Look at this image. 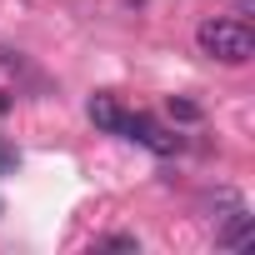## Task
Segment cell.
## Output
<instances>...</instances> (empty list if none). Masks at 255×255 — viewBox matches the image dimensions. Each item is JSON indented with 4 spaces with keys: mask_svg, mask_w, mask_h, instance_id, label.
Masks as SVG:
<instances>
[{
    "mask_svg": "<svg viewBox=\"0 0 255 255\" xmlns=\"http://www.w3.org/2000/svg\"><path fill=\"white\" fill-rule=\"evenodd\" d=\"M215 240H220L225 250H250V210H245V205H230Z\"/></svg>",
    "mask_w": 255,
    "mask_h": 255,
    "instance_id": "cell-3",
    "label": "cell"
},
{
    "mask_svg": "<svg viewBox=\"0 0 255 255\" xmlns=\"http://www.w3.org/2000/svg\"><path fill=\"white\" fill-rule=\"evenodd\" d=\"M15 165H20V150L10 140H0V175H15Z\"/></svg>",
    "mask_w": 255,
    "mask_h": 255,
    "instance_id": "cell-5",
    "label": "cell"
},
{
    "mask_svg": "<svg viewBox=\"0 0 255 255\" xmlns=\"http://www.w3.org/2000/svg\"><path fill=\"white\" fill-rule=\"evenodd\" d=\"M120 135H130L135 145H145V150H155V155H175L180 150V135H170L165 125H155L150 115H125V130Z\"/></svg>",
    "mask_w": 255,
    "mask_h": 255,
    "instance_id": "cell-2",
    "label": "cell"
},
{
    "mask_svg": "<svg viewBox=\"0 0 255 255\" xmlns=\"http://www.w3.org/2000/svg\"><path fill=\"white\" fill-rule=\"evenodd\" d=\"M125 115H130V110H120V100H115V95H90V120L100 125V130L120 135V130H125Z\"/></svg>",
    "mask_w": 255,
    "mask_h": 255,
    "instance_id": "cell-4",
    "label": "cell"
},
{
    "mask_svg": "<svg viewBox=\"0 0 255 255\" xmlns=\"http://www.w3.org/2000/svg\"><path fill=\"white\" fill-rule=\"evenodd\" d=\"M235 5H240V15H250V10H255V0H235Z\"/></svg>",
    "mask_w": 255,
    "mask_h": 255,
    "instance_id": "cell-8",
    "label": "cell"
},
{
    "mask_svg": "<svg viewBox=\"0 0 255 255\" xmlns=\"http://www.w3.org/2000/svg\"><path fill=\"white\" fill-rule=\"evenodd\" d=\"M170 115H175V120H200V105H190V100H175V95H170Z\"/></svg>",
    "mask_w": 255,
    "mask_h": 255,
    "instance_id": "cell-6",
    "label": "cell"
},
{
    "mask_svg": "<svg viewBox=\"0 0 255 255\" xmlns=\"http://www.w3.org/2000/svg\"><path fill=\"white\" fill-rule=\"evenodd\" d=\"M130 5H140V0H130Z\"/></svg>",
    "mask_w": 255,
    "mask_h": 255,
    "instance_id": "cell-9",
    "label": "cell"
},
{
    "mask_svg": "<svg viewBox=\"0 0 255 255\" xmlns=\"http://www.w3.org/2000/svg\"><path fill=\"white\" fill-rule=\"evenodd\" d=\"M195 45H200V55H210V60H220V65H245V60L255 55L250 25H245V20H225V15L200 20V25H195Z\"/></svg>",
    "mask_w": 255,
    "mask_h": 255,
    "instance_id": "cell-1",
    "label": "cell"
},
{
    "mask_svg": "<svg viewBox=\"0 0 255 255\" xmlns=\"http://www.w3.org/2000/svg\"><path fill=\"white\" fill-rule=\"evenodd\" d=\"M105 250H140V240L135 235H110V240H100Z\"/></svg>",
    "mask_w": 255,
    "mask_h": 255,
    "instance_id": "cell-7",
    "label": "cell"
}]
</instances>
